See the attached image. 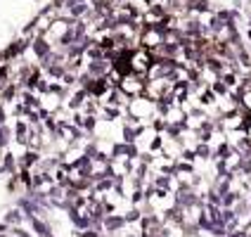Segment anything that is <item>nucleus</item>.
I'll list each match as a JSON object with an SVG mask.
<instances>
[{"label": "nucleus", "instance_id": "obj_1", "mask_svg": "<svg viewBox=\"0 0 251 237\" xmlns=\"http://www.w3.org/2000/svg\"><path fill=\"white\" fill-rule=\"evenodd\" d=\"M142 43H145L147 48H156V45L161 43V33H159L156 28H147V31L142 33Z\"/></svg>", "mask_w": 251, "mask_h": 237}, {"label": "nucleus", "instance_id": "obj_4", "mask_svg": "<svg viewBox=\"0 0 251 237\" xmlns=\"http://www.w3.org/2000/svg\"><path fill=\"white\" fill-rule=\"evenodd\" d=\"M107 2H112V0H107Z\"/></svg>", "mask_w": 251, "mask_h": 237}, {"label": "nucleus", "instance_id": "obj_3", "mask_svg": "<svg viewBox=\"0 0 251 237\" xmlns=\"http://www.w3.org/2000/svg\"><path fill=\"white\" fill-rule=\"evenodd\" d=\"M249 138H251V126H249Z\"/></svg>", "mask_w": 251, "mask_h": 237}, {"label": "nucleus", "instance_id": "obj_2", "mask_svg": "<svg viewBox=\"0 0 251 237\" xmlns=\"http://www.w3.org/2000/svg\"><path fill=\"white\" fill-rule=\"evenodd\" d=\"M244 102H247V107L251 109V93H247V98H244Z\"/></svg>", "mask_w": 251, "mask_h": 237}]
</instances>
